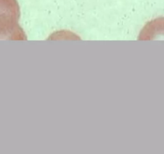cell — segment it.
Masks as SVG:
<instances>
[{
	"label": "cell",
	"instance_id": "obj_1",
	"mask_svg": "<svg viewBox=\"0 0 164 154\" xmlns=\"http://www.w3.org/2000/svg\"><path fill=\"white\" fill-rule=\"evenodd\" d=\"M20 8L17 0H0V40H27L18 24Z\"/></svg>",
	"mask_w": 164,
	"mask_h": 154
}]
</instances>
